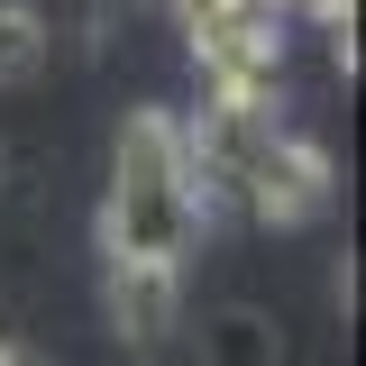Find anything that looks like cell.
Segmentation results:
<instances>
[{"mask_svg": "<svg viewBox=\"0 0 366 366\" xmlns=\"http://www.w3.org/2000/svg\"><path fill=\"white\" fill-rule=\"evenodd\" d=\"M202 229L192 174H183V129L165 110H129L119 129V165H110V202H101V257H156L174 266Z\"/></svg>", "mask_w": 366, "mask_h": 366, "instance_id": "1", "label": "cell"}, {"mask_svg": "<svg viewBox=\"0 0 366 366\" xmlns=\"http://www.w3.org/2000/svg\"><path fill=\"white\" fill-rule=\"evenodd\" d=\"M330 183H339V165H330V147H320V137L274 129L266 147H257L247 183H238V202H247L266 229H302V220H320V211H330Z\"/></svg>", "mask_w": 366, "mask_h": 366, "instance_id": "2", "label": "cell"}, {"mask_svg": "<svg viewBox=\"0 0 366 366\" xmlns=\"http://www.w3.org/2000/svg\"><path fill=\"white\" fill-rule=\"evenodd\" d=\"M110 320H119L129 348H165L174 320H183L174 266H156V257H110Z\"/></svg>", "mask_w": 366, "mask_h": 366, "instance_id": "3", "label": "cell"}, {"mask_svg": "<svg viewBox=\"0 0 366 366\" xmlns=\"http://www.w3.org/2000/svg\"><path fill=\"white\" fill-rule=\"evenodd\" d=\"M202 357L211 366H274V320L266 312H220L202 330Z\"/></svg>", "mask_w": 366, "mask_h": 366, "instance_id": "4", "label": "cell"}, {"mask_svg": "<svg viewBox=\"0 0 366 366\" xmlns=\"http://www.w3.org/2000/svg\"><path fill=\"white\" fill-rule=\"evenodd\" d=\"M46 64V28H37V9H9L0 0V83H28Z\"/></svg>", "mask_w": 366, "mask_h": 366, "instance_id": "5", "label": "cell"}, {"mask_svg": "<svg viewBox=\"0 0 366 366\" xmlns=\"http://www.w3.org/2000/svg\"><path fill=\"white\" fill-rule=\"evenodd\" d=\"M0 366H28V357H19V348H9V339H0Z\"/></svg>", "mask_w": 366, "mask_h": 366, "instance_id": "6", "label": "cell"}]
</instances>
